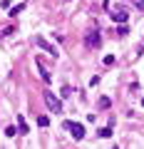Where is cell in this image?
<instances>
[{
    "instance_id": "13",
    "label": "cell",
    "mask_w": 144,
    "mask_h": 149,
    "mask_svg": "<svg viewBox=\"0 0 144 149\" xmlns=\"http://www.w3.org/2000/svg\"><path fill=\"white\" fill-rule=\"evenodd\" d=\"M117 35H127V25H119L117 27Z\"/></svg>"
},
{
    "instance_id": "11",
    "label": "cell",
    "mask_w": 144,
    "mask_h": 149,
    "mask_svg": "<svg viewBox=\"0 0 144 149\" xmlns=\"http://www.w3.org/2000/svg\"><path fill=\"white\" fill-rule=\"evenodd\" d=\"M5 134H8V137H15V134H20V129H17V127H8Z\"/></svg>"
},
{
    "instance_id": "3",
    "label": "cell",
    "mask_w": 144,
    "mask_h": 149,
    "mask_svg": "<svg viewBox=\"0 0 144 149\" xmlns=\"http://www.w3.org/2000/svg\"><path fill=\"white\" fill-rule=\"evenodd\" d=\"M65 127L72 132V137H75L77 142H82V139H85V127H82L80 122H65Z\"/></svg>"
},
{
    "instance_id": "14",
    "label": "cell",
    "mask_w": 144,
    "mask_h": 149,
    "mask_svg": "<svg viewBox=\"0 0 144 149\" xmlns=\"http://www.w3.org/2000/svg\"><path fill=\"white\" fill-rule=\"evenodd\" d=\"M104 65H114V55H107V57H104Z\"/></svg>"
},
{
    "instance_id": "1",
    "label": "cell",
    "mask_w": 144,
    "mask_h": 149,
    "mask_svg": "<svg viewBox=\"0 0 144 149\" xmlns=\"http://www.w3.org/2000/svg\"><path fill=\"white\" fill-rule=\"evenodd\" d=\"M42 100H45V104H47L50 109L55 112V114H62V102H60L57 97L52 95V92H45V95H42Z\"/></svg>"
},
{
    "instance_id": "9",
    "label": "cell",
    "mask_w": 144,
    "mask_h": 149,
    "mask_svg": "<svg viewBox=\"0 0 144 149\" xmlns=\"http://www.w3.org/2000/svg\"><path fill=\"white\" fill-rule=\"evenodd\" d=\"M109 104H112V100H109V97H99V109H107Z\"/></svg>"
},
{
    "instance_id": "7",
    "label": "cell",
    "mask_w": 144,
    "mask_h": 149,
    "mask_svg": "<svg viewBox=\"0 0 144 149\" xmlns=\"http://www.w3.org/2000/svg\"><path fill=\"white\" fill-rule=\"evenodd\" d=\"M17 129H20V134H27L30 129H27V124H25V117L22 114H17Z\"/></svg>"
},
{
    "instance_id": "10",
    "label": "cell",
    "mask_w": 144,
    "mask_h": 149,
    "mask_svg": "<svg viewBox=\"0 0 144 149\" xmlns=\"http://www.w3.org/2000/svg\"><path fill=\"white\" fill-rule=\"evenodd\" d=\"M22 10H25V3H20V5H15V8L10 10V13H8V15L13 17V15H17V13H22Z\"/></svg>"
},
{
    "instance_id": "15",
    "label": "cell",
    "mask_w": 144,
    "mask_h": 149,
    "mask_svg": "<svg viewBox=\"0 0 144 149\" xmlns=\"http://www.w3.org/2000/svg\"><path fill=\"white\" fill-rule=\"evenodd\" d=\"M70 95H72V90H70V87H62V95L60 97H70Z\"/></svg>"
},
{
    "instance_id": "12",
    "label": "cell",
    "mask_w": 144,
    "mask_h": 149,
    "mask_svg": "<svg viewBox=\"0 0 144 149\" xmlns=\"http://www.w3.org/2000/svg\"><path fill=\"white\" fill-rule=\"evenodd\" d=\"M38 124H40V127H47V124H50V117H45V114H42V117H38Z\"/></svg>"
},
{
    "instance_id": "8",
    "label": "cell",
    "mask_w": 144,
    "mask_h": 149,
    "mask_svg": "<svg viewBox=\"0 0 144 149\" xmlns=\"http://www.w3.org/2000/svg\"><path fill=\"white\" fill-rule=\"evenodd\" d=\"M97 134H99L102 139H109V137H112V127H102V129H99Z\"/></svg>"
},
{
    "instance_id": "5",
    "label": "cell",
    "mask_w": 144,
    "mask_h": 149,
    "mask_svg": "<svg viewBox=\"0 0 144 149\" xmlns=\"http://www.w3.org/2000/svg\"><path fill=\"white\" fill-rule=\"evenodd\" d=\"M35 65H38V70H40V77H42V82H50V72L45 70L42 60H35Z\"/></svg>"
},
{
    "instance_id": "16",
    "label": "cell",
    "mask_w": 144,
    "mask_h": 149,
    "mask_svg": "<svg viewBox=\"0 0 144 149\" xmlns=\"http://www.w3.org/2000/svg\"><path fill=\"white\" fill-rule=\"evenodd\" d=\"M142 107H144V97H142Z\"/></svg>"
},
{
    "instance_id": "6",
    "label": "cell",
    "mask_w": 144,
    "mask_h": 149,
    "mask_svg": "<svg viewBox=\"0 0 144 149\" xmlns=\"http://www.w3.org/2000/svg\"><path fill=\"white\" fill-rule=\"evenodd\" d=\"M112 20H114V22H119V25H124V22L129 20V15H127V13H114Z\"/></svg>"
},
{
    "instance_id": "4",
    "label": "cell",
    "mask_w": 144,
    "mask_h": 149,
    "mask_svg": "<svg viewBox=\"0 0 144 149\" xmlns=\"http://www.w3.org/2000/svg\"><path fill=\"white\" fill-rule=\"evenodd\" d=\"M85 45L87 47H99L102 45V37H99V30H90L85 37Z\"/></svg>"
},
{
    "instance_id": "2",
    "label": "cell",
    "mask_w": 144,
    "mask_h": 149,
    "mask_svg": "<svg viewBox=\"0 0 144 149\" xmlns=\"http://www.w3.org/2000/svg\"><path fill=\"white\" fill-rule=\"evenodd\" d=\"M35 45H38L40 50H45V52H47V55H52V60H57V57H60L57 47H52V42H47L45 37H35Z\"/></svg>"
}]
</instances>
